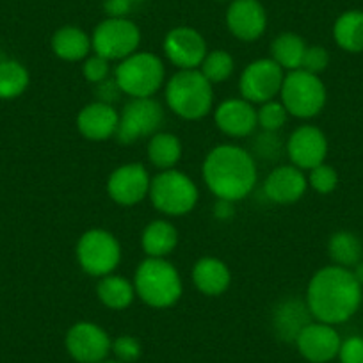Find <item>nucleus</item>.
Segmentation results:
<instances>
[{
  "instance_id": "f257e3e1",
  "label": "nucleus",
  "mask_w": 363,
  "mask_h": 363,
  "mask_svg": "<svg viewBox=\"0 0 363 363\" xmlns=\"http://www.w3.org/2000/svg\"><path fill=\"white\" fill-rule=\"evenodd\" d=\"M363 299V287L351 269L328 265L319 269L306 287V306L315 320L324 324L347 323Z\"/></svg>"
},
{
  "instance_id": "f03ea898",
  "label": "nucleus",
  "mask_w": 363,
  "mask_h": 363,
  "mask_svg": "<svg viewBox=\"0 0 363 363\" xmlns=\"http://www.w3.org/2000/svg\"><path fill=\"white\" fill-rule=\"evenodd\" d=\"M205 186L219 200L240 201L258 180L255 157L237 145H219L207 153L201 167Z\"/></svg>"
},
{
  "instance_id": "7ed1b4c3",
  "label": "nucleus",
  "mask_w": 363,
  "mask_h": 363,
  "mask_svg": "<svg viewBox=\"0 0 363 363\" xmlns=\"http://www.w3.org/2000/svg\"><path fill=\"white\" fill-rule=\"evenodd\" d=\"M135 294L152 308H171L184 292L180 272L167 258L146 257L134 274Z\"/></svg>"
},
{
  "instance_id": "20e7f679",
  "label": "nucleus",
  "mask_w": 363,
  "mask_h": 363,
  "mask_svg": "<svg viewBox=\"0 0 363 363\" xmlns=\"http://www.w3.org/2000/svg\"><path fill=\"white\" fill-rule=\"evenodd\" d=\"M166 102L182 120H201L212 111L214 89L200 69H178L166 84Z\"/></svg>"
},
{
  "instance_id": "39448f33",
  "label": "nucleus",
  "mask_w": 363,
  "mask_h": 363,
  "mask_svg": "<svg viewBox=\"0 0 363 363\" xmlns=\"http://www.w3.org/2000/svg\"><path fill=\"white\" fill-rule=\"evenodd\" d=\"M114 80L130 99H153L166 82V68L159 55L138 50L120 61L114 69Z\"/></svg>"
},
{
  "instance_id": "423d86ee",
  "label": "nucleus",
  "mask_w": 363,
  "mask_h": 363,
  "mask_svg": "<svg viewBox=\"0 0 363 363\" xmlns=\"http://www.w3.org/2000/svg\"><path fill=\"white\" fill-rule=\"evenodd\" d=\"M148 198L160 214L178 218L194 211L200 193L193 178L173 167L159 171L152 178Z\"/></svg>"
},
{
  "instance_id": "0eeeda50",
  "label": "nucleus",
  "mask_w": 363,
  "mask_h": 363,
  "mask_svg": "<svg viewBox=\"0 0 363 363\" xmlns=\"http://www.w3.org/2000/svg\"><path fill=\"white\" fill-rule=\"evenodd\" d=\"M280 96L289 116L299 120L315 118L324 109L328 99L326 86L320 77L305 69H294L285 75Z\"/></svg>"
},
{
  "instance_id": "6e6552de",
  "label": "nucleus",
  "mask_w": 363,
  "mask_h": 363,
  "mask_svg": "<svg viewBox=\"0 0 363 363\" xmlns=\"http://www.w3.org/2000/svg\"><path fill=\"white\" fill-rule=\"evenodd\" d=\"M75 257L84 272H87L89 277L104 278L107 274H113L120 265V240L107 230H87L77 242Z\"/></svg>"
},
{
  "instance_id": "1a4fd4ad",
  "label": "nucleus",
  "mask_w": 363,
  "mask_h": 363,
  "mask_svg": "<svg viewBox=\"0 0 363 363\" xmlns=\"http://www.w3.org/2000/svg\"><path fill=\"white\" fill-rule=\"evenodd\" d=\"M93 52L113 61H123L138 52L141 30L128 18H106L91 34Z\"/></svg>"
},
{
  "instance_id": "9d476101",
  "label": "nucleus",
  "mask_w": 363,
  "mask_h": 363,
  "mask_svg": "<svg viewBox=\"0 0 363 363\" xmlns=\"http://www.w3.org/2000/svg\"><path fill=\"white\" fill-rule=\"evenodd\" d=\"M164 121V109L153 99H130L120 113L116 141L120 145H134L139 139L157 134Z\"/></svg>"
},
{
  "instance_id": "9b49d317",
  "label": "nucleus",
  "mask_w": 363,
  "mask_h": 363,
  "mask_svg": "<svg viewBox=\"0 0 363 363\" xmlns=\"http://www.w3.org/2000/svg\"><path fill=\"white\" fill-rule=\"evenodd\" d=\"M284 79V68L277 65L271 57L257 59L242 69V75L239 80L240 96L253 106L255 104L262 106V104L274 100L280 95Z\"/></svg>"
},
{
  "instance_id": "f8f14e48",
  "label": "nucleus",
  "mask_w": 363,
  "mask_h": 363,
  "mask_svg": "<svg viewBox=\"0 0 363 363\" xmlns=\"http://www.w3.org/2000/svg\"><path fill=\"white\" fill-rule=\"evenodd\" d=\"M65 347L73 362L100 363L111 356L113 340L102 326L89 320H80L66 331Z\"/></svg>"
},
{
  "instance_id": "ddd939ff",
  "label": "nucleus",
  "mask_w": 363,
  "mask_h": 363,
  "mask_svg": "<svg viewBox=\"0 0 363 363\" xmlns=\"http://www.w3.org/2000/svg\"><path fill=\"white\" fill-rule=\"evenodd\" d=\"M152 177L139 162L121 164L107 178V194L123 207H134L150 194Z\"/></svg>"
},
{
  "instance_id": "4468645a",
  "label": "nucleus",
  "mask_w": 363,
  "mask_h": 363,
  "mask_svg": "<svg viewBox=\"0 0 363 363\" xmlns=\"http://www.w3.org/2000/svg\"><path fill=\"white\" fill-rule=\"evenodd\" d=\"M164 54L178 69H198L207 55V41L193 27H174L164 38Z\"/></svg>"
},
{
  "instance_id": "2eb2a0df",
  "label": "nucleus",
  "mask_w": 363,
  "mask_h": 363,
  "mask_svg": "<svg viewBox=\"0 0 363 363\" xmlns=\"http://www.w3.org/2000/svg\"><path fill=\"white\" fill-rule=\"evenodd\" d=\"M294 344L308 363H330L338 356L342 338L331 324L312 320L303 328Z\"/></svg>"
},
{
  "instance_id": "dca6fc26",
  "label": "nucleus",
  "mask_w": 363,
  "mask_h": 363,
  "mask_svg": "<svg viewBox=\"0 0 363 363\" xmlns=\"http://www.w3.org/2000/svg\"><path fill=\"white\" fill-rule=\"evenodd\" d=\"M287 155L292 166L310 171L323 164L328 155L326 134L315 125H301L287 139Z\"/></svg>"
},
{
  "instance_id": "f3484780",
  "label": "nucleus",
  "mask_w": 363,
  "mask_h": 363,
  "mask_svg": "<svg viewBox=\"0 0 363 363\" xmlns=\"http://www.w3.org/2000/svg\"><path fill=\"white\" fill-rule=\"evenodd\" d=\"M228 30L240 41H257L267 29V13L260 0H233L226 11Z\"/></svg>"
},
{
  "instance_id": "a211bd4d",
  "label": "nucleus",
  "mask_w": 363,
  "mask_h": 363,
  "mask_svg": "<svg viewBox=\"0 0 363 363\" xmlns=\"http://www.w3.org/2000/svg\"><path fill=\"white\" fill-rule=\"evenodd\" d=\"M308 189V178L305 171L292 164L278 166L267 174L264 182V193L267 200L278 205H291L301 200Z\"/></svg>"
},
{
  "instance_id": "6ab92c4d",
  "label": "nucleus",
  "mask_w": 363,
  "mask_h": 363,
  "mask_svg": "<svg viewBox=\"0 0 363 363\" xmlns=\"http://www.w3.org/2000/svg\"><path fill=\"white\" fill-rule=\"evenodd\" d=\"M120 113L111 104H104L95 100L87 104L77 114V130L87 141H107L116 135Z\"/></svg>"
},
{
  "instance_id": "aec40b11",
  "label": "nucleus",
  "mask_w": 363,
  "mask_h": 363,
  "mask_svg": "<svg viewBox=\"0 0 363 363\" xmlns=\"http://www.w3.org/2000/svg\"><path fill=\"white\" fill-rule=\"evenodd\" d=\"M214 121L228 138H247L258 127L257 109L244 99H228L214 111Z\"/></svg>"
},
{
  "instance_id": "412c9836",
  "label": "nucleus",
  "mask_w": 363,
  "mask_h": 363,
  "mask_svg": "<svg viewBox=\"0 0 363 363\" xmlns=\"http://www.w3.org/2000/svg\"><path fill=\"white\" fill-rule=\"evenodd\" d=\"M193 284L201 294L221 296L228 291L232 284V272L228 265L214 257H203L193 265L191 272Z\"/></svg>"
},
{
  "instance_id": "4be33fe9",
  "label": "nucleus",
  "mask_w": 363,
  "mask_h": 363,
  "mask_svg": "<svg viewBox=\"0 0 363 363\" xmlns=\"http://www.w3.org/2000/svg\"><path fill=\"white\" fill-rule=\"evenodd\" d=\"M310 323H312V313L306 306V301L299 299L281 301L272 315V328L277 331L278 338L284 342H296L303 328Z\"/></svg>"
},
{
  "instance_id": "5701e85b",
  "label": "nucleus",
  "mask_w": 363,
  "mask_h": 363,
  "mask_svg": "<svg viewBox=\"0 0 363 363\" xmlns=\"http://www.w3.org/2000/svg\"><path fill=\"white\" fill-rule=\"evenodd\" d=\"M52 50L62 61L77 62L89 57L93 43L86 30L75 26H65L52 36Z\"/></svg>"
},
{
  "instance_id": "b1692460",
  "label": "nucleus",
  "mask_w": 363,
  "mask_h": 363,
  "mask_svg": "<svg viewBox=\"0 0 363 363\" xmlns=\"http://www.w3.org/2000/svg\"><path fill=\"white\" fill-rule=\"evenodd\" d=\"M178 244V230L166 219L148 223L143 232L141 246L146 257L167 258Z\"/></svg>"
},
{
  "instance_id": "393cba45",
  "label": "nucleus",
  "mask_w": 363,
  "mask_h": 363,
  "mask_svg": "<svg viewBox=\"0 0 363 363\" xmlns=\"http://www.w3.org/2000/svg\"><path fill=\"white\" fill-rule=\"evenodd\" d=\"M96 296L104 306L111 310H125L134 303L135 287L134 281L120 277V274H107L100 278L96 285Z\"/></svg>"
},
{
  "instance_id": "a878e982",
  "label": "nucleus",
  "mask_w": 363,
  "mask_h": 363,
  "mask_svg": "<svg viewBox=\"0 0 363 363\" xmlns=\"http://www.w3.org/2000/svg\"><path fill=\"white\" fill-rule=\"evenodd\" d=\"M333 40L342 50L349 54L363 52V11L351 9L335 20Z\"/></svg>"
},
{
  "instance_id": "bb28decb",
  "label": "nucleus",
  "mask_w": 363,
  "mask_h": 363,
  "mask_svg": "<svg viewBox=\"0 0 363 363\" xmlns=\"http://www.w3.org/2000/svg\"><path fill=\"white\" fill-rule=\"evenodd\" d=\"M146 155L150 164L159 171L173 169L182 159V143L171 132H157L148 139Z\"/></svg>"
},
{
  "instance_id": "cd10ccee",
  "label": "nucleus",
  "mask_w": 363,
  "mask_h": 363,
  "mask_svg": "<svg viewBox=\"0 0 363 363\" xmlns=\"http://www.w3.org/2000/svg\"><path fill=\"white\" fill-rule=\"evenodd\" d=\"M308 45L294 33L278 34L271 45V59L284 68V72L301 69L303 55Z\"/></svg>"
},
{
  "instance_id": "c85d7f7f",
  "label": "nucleus",
  "mask_w": 363,
  "mask_h": 363,
  "mask_svg": "<svg viewBox=\"0 0 363 363\" xmlns=\"http://www.w3.org/2000/svg\"><path fill=\"white\" fill-rule=\"evenodd\" d=\"M30 82L29 69L15 59L0 61V100H15L22 96Z\"/></svg>"
},
{
  "instance_id": "c756f323",
  "label": "nucleus",
  "mask_w": 363,
  "mask_h": 363,
  "mask_svg": "<svg viewBox=\"0 0 363 363\" xmlns=\"http://www.w3.org/2000/svg\"><path fill=\"white\" fill-rule=\"evenodd\" d=\"M328 253L335 265L351 269L362 260L363 246L352 232H337L331 235L330 242H328Z\"/></svg>"
},
{
  "instance_id": "7c9ffc66",
  "label": "nucleus",
  "mask_w": 363,
  "mask_h": 363,
  "mask_svg": "<svg viewBox=\"0 0 363 363\" xmlns=\"http://www.w3.org/2000/svg\"><path fill=\"white\" fill-rule=\"evenodd\" d=\"M233 69H235V61H233L232 54L226 50L207 52L203 62L200 65V72L203 73V77L212 86L228 80L232 77Z\"/></svg>"
},
{
  "instance_id": "2f4dec72",
  "label": "nucleus",
  "mask_w": 363,
  "mask_h": 363,
  "mask_svg": "<svg viewBox=\"0 0 363 363\" xmlns=\"http://www.w3.org/2000/svg\"><path fill=\"white\" fill-rule=\"evenodd\" d=\"M289 113L281 100L278 102L277 99L269 100V102L262 104L257 109V121L258 127L264 132H278L285 127L287 123Z\"/></svg>"
},
{
  "instance_id": "473e14b6",
  "label": "nucleus",
  "mask_w": 363,
  "mask_h": 363,
  "mask_svg": "<svg viewBox=\"0 0 363 363\" xmlns=\"http://www.w3.org/2000/svg\"><path fill=\"white\" fill-rule=\"evenodd\" d=\"M306 178H308V186L319 194L333 193L338 186L337 171L326 162L319 164L313 169H310V174Z\"/></svg>"
},
{
  "instance_id": "72a5a7b5",
  "label": "nucleus",
  "mask_w": 363,
  "mask_h": 363,
  "mask_svg": "<svg viewBox=\"0 0 363 363\" xmlns=\"http://www.w3.org/2000/svg\"><path fill=\"white\" fill-rule=\"evenodd\" d=\"M111 354L121 363H134L141 358L143 347L141 342L132 335H120L113 340V347H111Z\"/></svg>"
},
{
  "instance_id": "f704fd0d",
  "label": "nucleus",
  "mask_w": 363,
  "mask_h": 363,
  "mask_svg": "<svg viewBox=\"0 0 363 363\" xmlns=\"http://www.w3.org/2000/svg\"><path fill=\"white\" fill-rule=\"evenodd\" d=\"M82 72L87 82L96 86V84L104 82V80H107L111 77V61L93 52V55L84 59Z\"/></svg>"
},
{
  "instance_id": "c9c22d12",
  "label": "nucleus",
  "mask_w": 363,
  "mask_h": 363,
  "mask_svg": "<svg viewBox=\"0 0 363 363\" xmlns=\"http://www.w3.org/2000/svg\"><path fill=\"white\" fill-rule=\"evenodd\" d=\"M328 65H330V52L326 48L319 47V45L306 47L305 55H303L301 69L313 73V75H320L328 68Z\"/></svg>"
},
{
  "instance_id": "e433bc0d",
  "label": "nucleus",
  "mask_w": 363,
  "mask_h": 363,
  "mask_svg": "<svg viewBox=\"0 0 363 363\" xmlns=\"http://www.w3.org/2000/svg\"><path fill=\"white\" fill-rule=\"evenodd\" d=\"M253 150L255 153H257L258 157H262L264 160H274L280 157L281 150H284V145H281L277 132L262 130V134L257 135V141H255Z\"/></svg>"
},
{
  "instance_id": "4c0bfd02",
  "label": "nucleus",
  "mask_w": 363,
  "mask_h": 363,
  "mask_svg": "<svg viewBox=\"0 0 363 363\" xmlns=\"http://www.w3.org/2000/svg\"><path fill=\"white\" fill-rule=\"evenodd\" d=\"M337 358L340 363H363V337L354 335L342 340Z\"/></svg>"
},
{
  "instance_id": "58836bf2",
  "label": "nucleus",
  "mask_w": 363,
  "mask_h": 363,
  "mask_svg": "<svg viewBox=\"0 0 363 363\" xmlns=\"http://www.w3.org/2000/svg\"><path fill=\"white\" fill-rule=\"evenodd\" d=\"M95 95H96V100L99 102H104V104H111L113 106L114 102H118L120 100V96L123 95V91L120 89V86H118V82L113 79H107L104 80V82L96 84L95 86Z\"/></svg>"
},
{
  "instance_id": "ea45409f",
  "label": "nucleus",
  "mask_w": 363,
  "mask_h": 363,
  "mask_svg": "<svg viewBox=\"0 0 363 363\" xmlns=\"http://www.w3.org/2000/svg\"><path fill=\"white\" fill-rule=\"evenodd\" d=\"M132 0H104V11L107 18H127L132 11Z\"/></svg>"
},
{
  "instance_id": "a19ab883",
  "label": "nucleus",
  "mask_w": 363,
  "mask_h": 363,
  "mask_svg": "<svg viewBox=\"0 0 363 363\" xmlns=\"http://www.w3.org/2000/svg\"><path fill=\"white\" fill-rule=\"evenodd\" d=\"M233 205H235V201H230V200H219L216 201L214 205V216L218 219H221V221H228L230 218H233V214H235V208H233Z\"/></svg>"
},
{
  "instance_id": "79ce46f5",
  "label": "nucleus",
  "mask_w": 363,
  "mask_h": 363,
  "mask_svg": "<svg viewBox=\"0 0 363 363\" xmlns=\"http://www.w3.org/2000/svg\"><path fill=\"white\" fill-rule=\"evenodd\" d=\"M351 271H352V274H354L356 281H358V284L363 287V260H359L358 264L351 269Z\"/></svg>"
},
{
  "instance_id": "37998d69",
  "label": "nucleus",
  "mask_w": 363,
  "mask_h": 363,
  "mask_svg": "<svg viewBox=\"0 0 363 363\" xmlns=\"http://www.w3.org/2000/svg\"><path fill=\"white\" fill-rule=\"evenodd\" d=\"M100 363H121V362H118L116 358H106L104 362H100Z\"/></svg>"
},
{
  "instance_id": "c03bdc74",
  "label": "nucleus",
  "mask_w": 363,
  "mask_h": 363,
  "mask_svg": "<svg viewBox=\"0 0 363 363\" xmlns=\"http://www.w3.org/2000/svg\"><path fill=\"white\" fill-rule=\"evenodd\" d=\"M219 2H233V0H219Z\"/></svg>"
},
{
  "instance_id": "a18cd8bd",
  "label": "nucleus",
  "mask_w": 363,
  "mask_h": 363,
  "mask_svg": "<svg viewBox=\"0 0 363 363\" xmlns=\"http://www.w3.org/2000/svg\"><path fill=\"white\" fill-rule=\"evenodd\" d=\"M132 2H134V4H135V2H145V0H132Z\"/></svg>"
}]
</instances>
